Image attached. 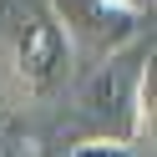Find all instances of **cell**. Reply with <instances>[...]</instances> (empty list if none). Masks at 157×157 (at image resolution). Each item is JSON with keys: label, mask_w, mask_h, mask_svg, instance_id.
I'll return each instance as SVG.
<instances>
[{"label": "cell", "mask_w": 157, "mask_h": 157, "mask_svg": "<svg viewBox=\"0 0 157 157\" xmlns=\"http://www.w3.org/2000/svg\"><path fill=\"white\" fill-rule=\"evenodd\" d=\"M10 71L36 96L56 91L66 81V71H71V31H66L56 5H46V0L21 5L15 36H10Z\"/></svg>", "instance_id": "1"}, {"label": "cell", "mask_w": 157, "mask_h": 157, "mask_svg": "<svg viewBox=\"0 0 157 157\" xmlns=\"http://www.w3.org/2000/svg\"><path fill=\"white\" fill-rule=\"evenodd\" d=\"M127 112H132V137H127V142H142V137H152V122H157V66H152V46H147V56L137 61Z\"/></svg>", "instance_id": "2"}, {"label": "cell", "mask_w": 157, "mask_h": 157, "mask_svg": "<svg viewBox=\"0 0 157 157\" xmlns=\"http://www.w3.org/2000/svg\"><path fill=\"white\" fill-rule=\"evenodd\" d=\"M132 76L137 71H127L122 61H106L86 86V112H122L127 96H132Z\"/></svg>", "instance_id": "3"}, {"label": "cell", "mask_w": 157, "mask_h": 157, "mask_svg": "<svg viewBox=\"0 0 157 157\" xmlns=\"http://www.w3.org/2000/svg\"><path fill=\"white\" fill-rule=\"evenodd\" d=\"M71 157H137V142L127 137H86L71 147Z\"/></svg>", "instance_id": "4"}, {"label": "cell", "mask_w": 157, "mask_h": 157, "mask_svg": "<svg viewBox=\"0 0 157 157\" xmlns=\"http://www.w3.org/2000/svg\"><path fill=\"white\" fill-rule=\"evenodd\" d=\"M101 10H117V15H142V10H152V0H96Z\"/></svg>", "instance_id": "5"}]
</instances>
